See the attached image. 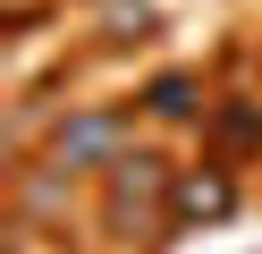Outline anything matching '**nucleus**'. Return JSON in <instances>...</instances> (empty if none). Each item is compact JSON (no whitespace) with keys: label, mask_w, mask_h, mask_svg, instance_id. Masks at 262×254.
I'll return each mask as SVG.
<instances>
[{"label":"nucleus","mask_w":262,"mask_h":254,"mask_svg":"<svg viewBox=\"0 0 262 254\" xmlns=\"http://www.w3.org/2000/svg\"><path fill=\"white\" fill-rule=\"evenodd\" d=\"M169 186H178V169L161 161V152H119V161L102 169L110 229H136V237H152V229H161V212H169Z\"/></svg>","instance_id":"1"},{"label":"nucleus","mask_w":262,"mask_h":254,"mask_svg":"<svg viewBox=\"0 0 262 254\" xmlns=\"http://www.w3.org/2000/svg\"><path fill=\"white\" fill-rule=\"evenodd\" d=\"M127 135H136L127 110H68V119L51 127V144H42V161L68 169V178H93V169H110V161L127 152Z\"/></svg>","instance_id":"2"},{"label":"nucleus","mask_w":262,"mask_h":254,"mask_svg":"<svg viewBox=\"0 0 262 254\" xmlns=\"http://www.w3.org/2000/svg\"><path fill=\"white\" fill-rule=\"evenodd\" d=\"M237 212V186H228V169L211 161V169H178V186H169V220H228Z\"/></svg>","instance_id":"3"},{"label":"nucleus","mask_w":262,"mask_h":254,"mask_svg":"<svg viewBox=\"0 0 262 254\" xmlns=\"http://www.w3.org/2000/svg\"><path fill=\"white\" fill-rule=\"evenodd\" d=\"M144 110H152V119H169V127H186V119H203V85H194L186 68H169V76H152V85H144Z\"/></svg>","instance_id":"4"},{"label":"nucleus","mask_w":262,"mask_h":254,"mask_svg":"<svg viewBox=\"0 0 262 254\" xmlns=\"http://www.w3.org/2000/svg\"><path fill=\"white\" fill-rule=\"evenodd\" d=\"M152 26H161L152 0H102V43H144Z\"/></svg>","instance_id":"5"},{"label":"nucleus","mask_w":262,"mask_h":254,"mask_svg":"<svg viewBox=\"0 0 262 254\" xmlns=\"http://www.w3.org/2000/svg\"><path fill=\"white\" fill-rule=\"evenodd\" d=\"M211 127H220V144H262V110H245V102H220Z\"/></svg>","instance_id":"6"},{"label":"nucleus","mask_w":262,"mask_h":254,"mask_svg":"<svg viewBox=\"0 0 262 254\" xmlns=\"http://www.w3.org/2000/svg\"><path fill=\"white\" fill-rule=\"evenodd\" d=\"M85 9H102V0H85Z\"/></svg>","instance_id":"7"}]
</instances>
